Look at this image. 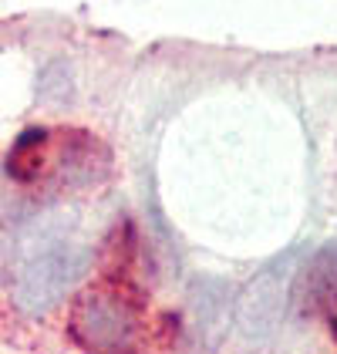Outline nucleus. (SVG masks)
<instances>
[{"mask_svg": "<svg viewBox=\"0 0 337 354\" xmlns=\"http://www.w3.org/2000/svg\"><path fill=\"white\" fill-rule=\"evenodd\" d=\"M71 334L88 354H128L135 348V314L115 294H88L71 314Z\"/></svg>", "mask_w": 337, "mask_h": 354, "instance_id": "nucleus-1", "label": "nucleus"}, {"mask_svg": "<svg viewBox=\"0 0 337 354\" xmlns=\"http://www.w3.org/2000/svg\"><path fill=\"white\" fill-rule=\"evenodd\" d=\"M88 270V250L71 243H57L37 253L17 280V307L28 314H41L64 297V290Z\"/></svg>", "mask_w": 337, "mask_h": 354, "instance_id": "nucleus-2", "label": "nucleus"}, {"mask_svg": "<svg viewBox=\"0 0 337 354\" xmlns=\"http://www.w3.org/2000/svg\"><path fill=\"white\" fill-rule=\"evenodd\" d=\"M297 250H290L287 257H277L270 267L253 277L247 290L240 294L236 304V324L243 327L247 337H267L273 327L280 324L283 310L290 304V283H293V263H297Z\"/></svg>", "mask_w": 337, "mask_h": 354, "instance_id": "nucleus-3", "label": "nucleus"}, {"mask_svg": "<svg viewBox=\"0 0 337 354\" xmlns=\"http://www.w3.org/2000/svg\"><path fill=\"white\" fill-rule=\"evenodd\" d=\"M293 300L304 314H327L337 310V240L324 243L297 277Z\"/></svg>", "mask_w": 337, "mask_h": 354, "instance_id": "nucleus-4", "label": "nucleus"}, {"mask_svg": "<svg viewBox=\"0 0 337 354\" xmlns=\"http://www.w3.org/2000/svg\"><path fill=\"white\" fill-rule=\"evenodd\" d=\"M41 149H44V132H24L21 142L14 145V152H10V172L17 176V179H30L34 172H37V165H41Z\"/></svg>", "mask_w": 337, "mask_h": 354, "instance_id": "nucleus-5", "label": "nucleus"}]
</instances>
